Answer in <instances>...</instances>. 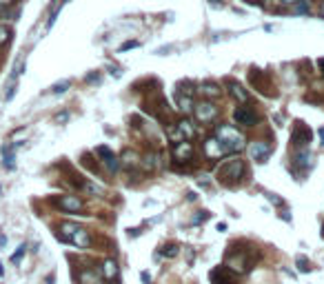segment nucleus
<instances>
[{"instance_id": "5701e85b", "label": "nucleus", "mask_w": 324, "mask_h": 284, "mask_svg": "<svg viewBox=\"0 0 324 284\" xmlns=\"http://www.w3.org/2000/svg\"><path fill=\"white\" fill-rule=\"evenodd\" d=\"M2 156H5V167L7 169H14V153H11V149L9 147H2Z\"/></svg>"}, {"instance_id": "393cba45", "label": "nucleus", "mask_w": 324, "mask_h": 284, "mask_svg": "<svg viewBox=\"0 0 324 284\" xmlns=\"http://www.w3.org/2000/svg\"><path fill=\"white\" fill-rule=\"evenodd\" d=\"M178 251H180V249L176 247V244H169V247L162 249V255H164V258H176V255H178Z\"/></svg>"}, {"instance_id": "cd10ccee", "label": "nucleus", "mask_w": 324, "mask_h": 284, "mask_svg": "<svg viewBox=\"0 0 324 284\" xmlns=\"http://www.w3.org/2000/svg\"><path fill=\"white\" fill-rule=\"evenodd\" d=\"M14 94H16V84H14V78H11V82H9V87H7V94H5V100L9 102L11 98H14Z\"/></svg>"}, {"instance_id": "412c9836", "label": "nucleus", "mask_w": 324, "mask_h": 284, "mask_svg": "<svg viewBox=\"0 0 324 284\" xmlns=\"http://www.w3.org/2000/svg\"><path fill=\"white\" fill-rule=\"evenodd\" d=\"M293 11H298V14H308V9H311V5H308V0H298L295 5H291Z\"/></svg>"}, {"instance_id": "f03ea898", "label": "nucleus", "mask_w": 324, "mask_h": 284, "mask_svg": "<svg viewBox=\"0 0 324 284\" xmlns=\"http://www.w3.org/2000/svg\"><path fill=\"white\" fill-rule=\"evenodd\" d=\"M242 175H244V162H242L240 158L227 160V162L218 169V178L222 180L225 184H233V182H238V180H240Z\"/></svg>"}, {"instance_id": "a211bd4d", "label": "nucleus", "mask_w": 324, "mask_h": 284, "mask_svg": "<svg viewBox=\"0 0 324 284\" xmlns=\"http://www.w3.org/2000/svg\"><path fill=\"white\" fill-rule=\"evenodd\" d=\"M178 129H180V133H182V136H187V140H189V138H194V136H195V129L191 126V122H189V120L178 122Z\"/></svg>"}, {"instance_id": "c756f323", "label": "nucleus", "mask_w": 324, "mask_h": 284, "mask_svg": "<svg viewBox=\"0 0 324 284\" xmlns=\"http://www.w3.org/2000/svg\"><path fill=\"white\" fill-rule=\"evenodd\" d=\"M209 218H211V213H209V211H200V216H195V224H198V222H204V220H209Z\"/></svg>"}, {"instance_id": "4c0bfd02", "label": "nucleus", "mask_w": 324, "mask_h": 284, "mask_svg": "<svg viewBox=\"0 0 324 284\" xmlns=\"http://www.w3.org/2000/svg\"><path fill=\"white\" fill-rule=\"evenodd\" d=\"M320 69H322V74H324V58L320 60Z\"/></svg>"}, {"instance_id": "f704fd0d", "label": "nucleus", "mask_w": 324, "mask_h": 284, "mask_svg": "<svg viewBox=\"0 0 324 284\" xmlns=\"http://www.w3.org/2000/svg\"><path fill=\"white\" fill-rule=\"evenodd\" d=\"M16 0H0V7H11Z\"/></svg>"}, {"instance_id": "9d476101", "label": "nucleus", "mask_w": 324, "mask_h": 284, "mask_svg": "<svg viewBox=\"0 0 324 284\" xmlns=\"http://www.w3.org/2000/svg\"><path fill=\"white\" fill-rule=\"evenodd\" d=\"M308 164H311V153H308V149H295V153H293V169H295V171H302V169H308Z\"/></svg>"}, {"instance_id": "4468645a", "label": "nucleus", "mask_w": 324, "mask_h": 284, "mask_svg": "<svg viewBox=\"0 0 324 284\" xmlns=\"http://www.w3.org/2000/svg\"><path fill=\"white\" fill-rule=\"evenodd\" d=\"M78 282L80 284H100V275L96 273L94 268H84L78 273Z\"/></svg>"}, {"instance_id": "f3484780", "label": "nucleus", "mask_w": 324, "mask_h": 284, "mask_svg": "<svg viewBox=\"0 0 324 284\" xmlns=\"http://www.w3.org/2000/svg\"><path fill=\"white\" fill-rule=\"evenodd\" d=\"M115 275H118V264H115L113 260H105V264H102V278L113 280Z\"/></svg>"}, {"instance_id": "2f4dec72", "label": "nucleus", "mask_w": 324, "mask_h": 284, "mask_svg": "<svg viewBox=\"0 0 324 284\" xmlns=\"http://www.w3.org/2000/svg\"><path fill=\"white\" fill-rule=\"evenodd\" d=\"M269 200H271V202H275V205H280V206L284 205V200H282V198H277V195H269Z\"/></svg>"}, {"instance_id": "dca6fc26", "label": "nucleus", "mask_w": 324, "mask_h": 284, "mask_svg": "<svg viewBox=\"0 0 324 284\" xmlns=\"http://www.w3.org/2000/svg\"><path fill=\"white\" fill-rule=\"evenodd\" d=\"M176 100H178V109L180 111H184V113H189V111H194V98H191V95H182V94H178L176 95Z\"/></svg>"}, {"instance_id": "6e6552de", "label": "nucleus", "mask_w": 324, "mask_h": 284, "mask_svg": "<svg viewBox=\"0 0 324 284\" xmlns=\"http://www.w3.org/2000/svg\"><path fill=\"white\" fill-rule=\"evenodd\" d=\"M56 205L63 211H67V213H78V211H82V200H80L78 195H60L56 200Z\"/></svg>"}, {"instance_id": "f8f14e48", "label": "nucleus", "mask_w": 324, "mask_h": 284, "mask_svg": "<svg viewBox=\"0 0 324 284\" xmlns=\"http://www.w3.org/2000/svg\"><path fill=\"white\" fill-rule=\"evenodd\" d=\"M69 242L71 244H76V247H80V249H87L89 247V233L84 231V229H80V226H76V231L69 236Z\"/></svg>"}, {"instance_id": "b1692460", "label": "nucleus", "mask_w": 324, "mask_h": 284, "mask_svg": "<svg viewBox=\"0 0 324 284\" xmlns=\"http://www.w3.org/2000/svg\"><path fill=\"white\" fill-rule=\"evenodd\" d=\"M69 87H71V82H69V80H63V82H56V84H53L51 91H53V94H65Z\"/></svg>"}, {"instance_id": "9b49d317", "label": "nucleus", "mask_w": 324, "mask_h": 284, "mask_svg": "<svg viewBox=\"0 0 324 284\" xmlns=\"http://www.w3.org/2000/svg\"><path fill=\"white\" fill-rule=\"evenodd\" d=\"M96 153H98L100 158H102V162L109 167V171H118V158L113 156V151H111L109 147H98Z\"/></svg>"}, {"instance_id": "c9c22d12", "label": "nucleus", "mask_w": 324, "mask_h": 284, "mask_svg": "<svg viewBox=\"0 0 324 284\" xmlns=\"http://www.w3.org/2000/svg\"><path fill=\"white\" fill-rule=\"evenodd\" d=\"M318 136H320V144H324V126H322V129H320V131H318Z\"/></svg>"}, {"instance_id": "aec40b11", "label": "nucleus", "mask_w": 324, "mask_h": 284, "mask_svg": "<svg viewBox=\"0 0 324 284\" xmlns=\"http://www.w3.org/2000/svg\"><path fill=\"white\" fill-rule=\"evenodd\" d=\"M145 160H146L145 164H146V167H149V169H156V167H160V153H158V151H156V153H151V156H146Z\"/></svg>"}, {"instance_id": "bb28decb", "label": "nucleus", "mask_w": 324, "mask_h": 284, "mask_svg": "<svg viewBox=\"0 0 324 284\" xmlns=\"http://www.w3.org/2000/svg\"><path fill=\"white\" fill-rule=\"evenodd\" d=\"M25 251H27V247L22 244V247L18 249V251L14 253V255H11V262H14V264H16V262H20V260H22V255H25Z\"/></svg>"}, {"instance_id": "58836bf2", "label": "nucleus", "mask_w": 324, "mask_h": 284, "mask_svg": "<svg viewBox=\"0 0 324 284\" xmlns=\"http://www.w3.org/2000/svg\"><path fill=\"white\" fill-rule=\"evenodd\" d=\"M2 244H5V236H0V247H2Z\"/></svg>"}, {"instance_id": "39448f33", "label": "nucleus", "mask_w": 324, "mask_h": 284, "mask_svg": "<svg viewBox=\"0 0 324 284\" xmlns=\"http://www.w3.org/2000/svg\"><path fill=\"white\" fill-rule=\"evenodd\" d=\"M194 113L198 122H211L218 118V107H213V102H198L194 105Z\"/></svg>"}, {"instance_id": "7ed1b4c3", "label": "nucleus", "mask_w": 324, "mask_h": 284, "mask_svg": "<svg viewBox=\"0 0 324 284\" xmlns=\"http://www.w3.org/2000/svg\"><path fill=\"white\" fill-rule=\"evenodd\" d=\"M291 142L295 149H308V142H311V129H308L304 122H295L291 133Z\"/></svg>"}, {"instance_id": "1a4fd4ad", "label": "nucleus", "mask_w": 324, "mask_h": 284, "mask_svg": "<svg viewBox=\"0 0 324 284\" xmlns=\"http://www.w3.org/2000/svg\"><path fill=\"white\" fill-rule=\"evenodd\" d=\"M173 158L176 160H191V156H194V147H191V142L189 140H178L173 142Z\"/></svg>"}, {"instance_id": "a19ab883", "label": "nucleus", "mask_w": 324, "mask_h": 284, "mask_svg": "<svg viewBox=\"0 0 324 284\" xmlns=\"http://www.w3.org/2000/svg\"><path fill=\"white\" fill-rule=\"evenodd\" d=\"M322 16H324V5H322Z\"/></svg>"}, {"instance_id": "72a5a7b5", "label": "nucleus", "mask_w": 324, "mask_h": 284, "mask_svg": "<svg viewBox=\"0 0 324 284\" xmlns=\"http://www.w3.org/2000/svg\"><path fill=\"white\" fill-rule=\"evenodd\" d=\"M87 82H100V76H98V74L87 76Z\"/></svg>"}, {"instance_id": "2eb2a0df", "label": "nucleus", "mask_w": 324, "mask_h": 284, "mask_svg": "<svg viewBox=\"0 0 324 284\" xmlns=\"http://www.w3.org/2000/svg\"><path fill=\"white\" fill-rule=\"evenodd\" d=\"M200 91H202V95H207V98H220V94H222L220 84H215V82H202L200 84Z\"/></svg>"}, {"instance_id": "473e14b6", "label": "nucleus", "mask_w": 324, "mask_h": 284, "mask_svg": "<svg viewBox=\"0 0 324 284\" xmlns=\"http://www.w3.org/2000/svg\"><path fill=\"white\" fill-rule=\"evenodd\" d=\"M140 278H142V282H145V284H149V282H151V275L146 273V271H142V273H140Z\"/></svg>"}, {"instance_id": "0eeeda50", "label": "nucleus", "mask_w": 324, "mask_h": 284, "mask_svg": "<svg viewBox=\"0 0 324 284\" xmlns=\"http://www.w3.org/2000/svg\"><path fill=\"white\" fill-rule=\"evenodd\" d=\"M249 151H251V156H253L256 162L264 164L269 160V156H271L273 147H271V142H267V140H256L251 147H249Z\"/></svg>"}, {"instance_id": "7c9ffc66", "label": "nucleus", "mask_w": 324, "mask_h": 284, "mask_svg": "<svg viewBox=\"0 0 324 284\" xmlns=\"http://www.w3.org/2000/svg\"><path fill=\"white\" fill-rule=\"evenodd\" d=\"M67 120H69L67 111H63V113H58V116H56V122H67Z\"/></svg>"}, {"instance_id": "a878e982", "label": "nucleus", "mask_w": 324, "mask_h": 284, "mask_svg": "<svg viewBox=\"0 0 324 284\" xmlns=\"http://www.w3.org/2000/svg\"><path fill=\"white\" fill-rule=\"evenodd\" d=\"M125 164H133V167H136L138 164V156L133 151H127L125 153Z\"/></svg>"}, {"instance_id": "423d86ee", "label": "nucleus", "mask_w": 324, "mask_h": 284, "mask_svg": "<svg viewBox=\"0 0 324 284\" xmlns=\"http://www.w3.org/2000/svg\"><path fill=\"white\" fill-rule=\"evenodd\" d=\"M233 120L242 126H253L258 122V113L249 105H240L233 111Z\"/></svg>"}, {"instance_id": "c85d7f7f", "label": "nucleus", "mask_w": 324, "mask_h": 284, "mask_svg": "<svg viewBox=\"0 0 324 284\" xmlns=\"http://www.w3.org/2000/svg\"><path fill=\"white\" fill-rule=\"evenodd\" d=\"M133 47H140V42H138V40H127L125 45L120 47V51H127V49H133Z\"/></svg>"}, {"instance_id": "6ab92c4d", "label": "nucleus", "mask_w": 324, "mask_h": 284, "mask_svg": "<svg viewBox=\"0 0 324 284\" xmlns=\"http://www.w3.org/2000/svg\"><path fill=\"white\" fill-rule=\"evenodd\" d=\"M295 264H298V271H300V273H308V271H311V262H308L304 255H298Z\"/></svg>"}, {"instance_id": "ddd939ff", "label": "nucleus", "mask_w": 324, "mask_h": 284, "mask_svg": "<svg viewBox=\"0 0 324 284\" xmlns=\"http://www.w3.org/2000/svg\"><path fill=\"white\" fill-rule=\"evenodd\" d=\"M229 94L233 95L235 100H240L242 105H246V102H249V94H246V91L242 89V87H240L238 82H233V80L229 82Z\"/></svg>"}, {"instance_id": "f257e3e1", "label": "nucleus", "mask_w": 324, "mask_h": 284, "mask_svg": "<svg viewBox=\"0 0 324 284\" xmlns=\"http://www.w3.org/2000/svg\"><path fill=\"white\" fill-rule=\"evenodd\" d=\"M215 138L222 140V144L229 149V153H238L244 149V136L238 133V129H233V126H229V125H220L218 129H215Z\"/></svg>"}, {"instance_id": "e433bc0d", "label": "nucleus", "mask_w": 324, "mask_h": 284, "mask_svg": "<svg viewBox=\"0 0 324 284\" xmlns=\"http://www.w3.org/2000/svg\"><path fill=\"white\" fill-rule=\"evenodd\" d=\"M280 2H282V5H295L298 0H280Z\"/></svg>"}, {"instance_id": "ea45409f", "label": "nucleus", "mask_w": 324, "mask_h": 284, "mask_svg": "<svg viewBox=\"0 0 324 284\" xmlns=\"http://www.w3.org/2000/svg\"><path fill=\"white\" fill-rule=\"evenodd\" d=\"M322 237H324V226H322Z\"/></svg>"}, {"instance_id": "4be33fe9", "label": "nucleus", "mask_w": 324, "mask_h": 284, "mask_svg": "<svg viewBox=\"0 0 324 284\" xmlns=\"http://www.w3.org/2000/svg\"><path fill=\"white\" fill-rule=\"evenodd\" d=\"M9 38H11V29L7 25H0V47H2V45H7V42H9Z\"/></svg>"}, {"instance_id": "20e7f679", "label": "nucleus", "mask_w": 324, "mask_h": 284, "mask_svg": "<svg viewBox=\"0 0 324 284\" xmlns=\"http://www.w3.org/2000/svg\"><path fill=\"white\" fill-rule=\"evenodd\" d=\"M204 153H207V158L209 160H218V158L229 156V149L222 144V140H218L215 136H211V138H207V142H204Z\"/></svg>"}]
</instances>
